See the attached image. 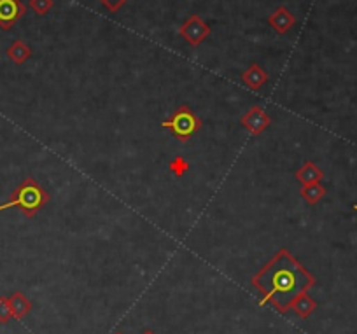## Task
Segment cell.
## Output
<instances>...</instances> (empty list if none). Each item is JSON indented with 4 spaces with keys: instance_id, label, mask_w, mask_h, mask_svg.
Returning <instances> with one entry per match:
<instances>
[{
    "instance_id": "6da1fadb",
    "label": "cell",
    "mask_w": 357,
    "mask_h": 334,
    "mask_svg": "<svg viewBox=\"0 0 357 334\" xmlns=\"http://www.w3.org/2000/svg\"><path fill=\"white\" fill-rule=\"evenodd\" d=\"M315 279L286 249L279 250L272 261L252 276V285L263 294L261 305H272L279 312H288L299 294L306 292Z\"/></svg>"
},
{
    "instance_id": "7a4b0ae2",
    "label": "cell",
    "mask_w": 357,
    "mask_h": 334,
    "mask_svg": "<svg viewBox=\"0 0 357 334\" xmlns=\"http://www.w3.org/2000/svg\"><path fill=\"white\" fill-rule=\"evenodd\" d=\"M49 202V195L41 184L37 182L32 177H26L19 182L18 188L12 191L11 198H9L8 203L0 205V212L2 210H8L11 206H16V209L21 210V213L28 219L37 216L42 210V206Z\"/></svg>"
},
{
    "instance_id": "3957f363",
    "label": "cell",
    "mask_w": 357,
    "mask_h": 334,
    "mask_svg": "<svg viewBox=\"0 0 357 334\" xmlns=\"http://www.w3.org/2000/svg\"><path fill=\"white\" fill-rule=\"evenodd\" d=\"M162 126L165 130H170L177 140L188 142L195 133L202 130V119L188 105H181L168 119L162 123Z\"/></svg>"
},
{
    "instance_id": "277c9868",
    "label": "cell",
    "mask_w": 357,
    "mask_h": 334,
    "mask_svg": "<svg viewBox=\"0 0 357 334\" xmlns=\"http://www.w3.org/2000/svg\"><path fill=\"white\" fill-rule=\"evenodd\" d=\"M182 37H184L188 44L191 46H200L203 41H205L207 37L210 35V26L200 18L198 15H193L182 23L181 30H179Z\"/></svg>"
},
{
    "instance_id": "5b68a950",
    "label": "cell",
    "mask_w": 357,
    "mask_h": 334,
    "mask_svg": "<svg viewBox=\"0 0 357 334\" xmlns=\"http://www.w3.org/2000/svg\"><path fill=\"white\" fill-rule=\"evenodd\" d=\"M240 123H242V126L249 133L259 135V133H263L272 125V119H270V116L266 114V110L261 105H254L242 116Z\"/></svg>"
},
{
    "instance_id": "8992f818",
    "label": "cell",
    "mask_w": 357,
    "mask_h": 334,
    "mask_svg": "<svg viewBox=\"0 0 357 334\" xmlns=\"http://www.w3.org/2000/svg\"><path fill=\"white\" fill-rule=\"evenodd\" d=\"M26 15V6L21 0H0V28L9 30Z\"/></svg>"
},
{
    "instance_id": "52a82bcc",
    "label": "cell",
    "mask_w": 357,
    "mask_h": 334,
    "mask_svg": "<svg viewBox=\"0 0 357 334\" xmlns=\"http://www.w3.org/2000/svg\"><path fill=\"white\" fill-rule=\"evenodd\" d=\"M295 15H293L288 8H284V6H280L279 9H275V11L268 16V25L272 26L277 33H280V35H282V33H288L289 30L295 26Z\"/></svg>"
},
{
    "instance_id": "ba28073f",
    "label": "cell",
    "mask_w": 357,
    "mask_h": 334,
    "mask_svg": "<svg viewBox=\"0 0 357 334\" xmlns=\"http://www.w3.org/2000/svg\"><path fill=\"white\" fill-rule=\"evenodd\" d=\"M242 81L247 88H251L256 91V89L263 88V86L268 82V73H266V70L263 69L261 65H258V63H252L249 69L243 70L242 72Z\"/></svg>"
},
{
    "instance_id": "9c48e42d",
    "label": "cell",
    "mask_w": 357,
    "mask_h": 334,
    "mask_svg": "<svg viewBox=\"0 0 357 334\" xmlns=\"http://www.w3.org/2000/svg\"><path fill=\"white\" fill-rule=\"evenodd\" d=\"M296 180H298L302 186H306V184H313V182H320L324 179V172L312 161H305L303 163L302 168L296 170L295 173Z\"/></svg>"
},
{
    "instance_id": "30bf717a",
    "label": "cell",
    "mask_w": 357,
    "mask_h": 334,
    "mask_svg": "<svg viewBox=\"0 0 357 334\" xmlns=\"http://www.w3.org/2000/svg\"><path fill=\"white\" fill-rule=\"evenodd\" d=\"M9 305H11L12 317L18 320L25 319V317L32 312V301L26 298L25 294L19 292V290L18 292H12L11 296H9Z\"/></svg>"
},
{
    "instance_id": "8fae6325",
    "label": "cell",
    "mask_w": 357,
    "mask_h": 334,
    "mask_svg": "<svg viewBox=\"0 0 357 334\" xmlns=\"http://www.w3.org/2000/svg\"><path fill=\"white\" fill-rule=\"evenodd\" d=\"M289 308L295 310L296 315L302 317V319H308V317L313 313V310L317 308V303H315V299L310 298L308 294L303 292V294H299L298 298L291 303Z\"/></svg>"
},
{
    "instance_id": "7c38bea8",
    "label": "cell",
    "mask_w": 357,
    "mask_h": 334,
    "mask_svg": "<svg viewBox=\"0 0 357 334\" xmlns=\"http://www.w3.org/2000/svg\"><path fill=\"white\" fill-rule=\"evenodd\" d=\"M302 198L305 200L306 203L310 205H315L319 203L320 200L326 196V188L320 182H313V184H306V186H302V191H299Z\"/></svg>"
},
{
    "instance_id": "4fadbf2b",
    "label": "cell",
    "mask_w": 357,
    "mask_h": 334,
    "mask_svg": "<svg viewBox=\"0 0 357 334\" xmlns=\"http://www.w3.org/2000/svg\"><path fill=\"white\" fill-rule=\"evenodd\" d=\"M6 53H8V56L11 58V62H15L16 65H21V63H25L26 60L32 56V49H30V46L25 44L23 41L12 42Z\"/></svg>"
},
{
    "instance_id": "5bb4252c",
    "label": "cell",
    "mask_w": 357,
    "mask_h": 334,
    "mask_svg": "<svg viewBox=\"0 0 357 334\" xmlns=\"http://www.w3.org/2000/svg\"><path fill=\"white\" fill-rule=\"evenodd\" d=\"M168 168L175 177H184L186 173L189 172V168H191V165H189L188 159L182 158V156H175V158L170 161Z\"/></svg>"
},
{
    "instance_id": "9a60e30c",
    "label": "cell",
    "mask_w": 357,
    "mask_h": 334,
    "mask_svg": "<svg viewBox=\"0 0 357 334\" xmlns=\"http://www.w3.org/2000/svg\"><path fill=\"white\" fill-rule=\"evenodd\" d=\"M11 319H15V317H12L9 298L8 296H0V324H8Z\"/></svg>"
},
{
    "instance_id": "2e32d148",
    "label": "cell",
    "mask_w": 357,
    "mask_h": 334,
    "mask_svg": "<svg viewBox=\"0 0 357 334\" xmlns=\"http://www.w3.org/2000/svg\"><path fill=\"white\" fill-rule=\"evenodd\" d=\"M30 8H32V11L35 15L44 16L53 8V0H30Z\"/></svg>"
},
{
    "instance_id": "e0dca14e",
    "label": "cell",
    "mask_w": 357,
    "mask_h": 334,
    "mask_svg": "<svg viewBox=\"0 0 357 334\" xmlns=\"http://www.w3.org/2000/svg\"><path fill=\"white\" fill-rule=\"evenodd\" d=\"M100 2L103 4V8H107L111 12H118L128 0H100Z\"/></svg>"
},
{
    "instance_id": "ac0fdd59",
    "label": "cell",
    "mask_w": 357,
    "mask_h": 334,
    "mask_svg": "<svg viewBox=\"0 0 357 334\" xmlns=\"http://www.w3.org/2000/svg\"><path fill=\"white\" fill-rule=\"evenodd\" d=\"M142 334H155V333H153V331H144V333H142Z\"/></svg>"
},
{
    "instance_id": "d6986e66",
    "label": "cell",
    "mask_w": 357,
    "mask_h": 334,
    "mask_svg": "<svg viewBox=\"0 0 357 334\" xmlns=\"http://www.w3.org/2000/svg\"><path fill=\"white\" fill-rule=\"evenodd\" d=\"M354 210H357V205H354Z\"/></svg>"
},
{
    "instance_id": "ffe728a7",
    "label": "cell",
    "mask_w": 357,
    "mask_h": 334,
    "mask_svg": "<svg viewBox=\"0 0 357 334\" xmlns=\"http://www.w3.org/2000/svg\"><path fill=\"white\" fill-rule=\"evenodd\" d=\"M114 334H123V333H114Z\"/></svg>"
}]
</instances>
